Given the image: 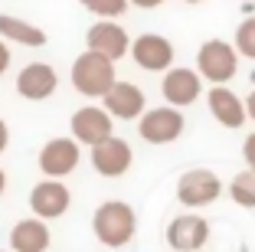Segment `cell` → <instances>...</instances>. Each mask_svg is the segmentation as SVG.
Listing matches in <instances>:
<instances>
[{"label": "cell", "mask_w": 255, "mask_h": 252, "mask_svg": "<svg viewBox=\"0 0 255 252\" xmlns=\"http://www.w3.org/2000/svg\"><path fill=\"white\" fill-rule=\"evenodd\" d=\"M92 230H95V239L102 246L121 249V246H128L134 239L137 216L125 200H105L95 210V216H92Z\"/></svg>", "instance_id": "1"}, {"label": "cell", "mask_w": 255, "mask_h": 252, "mask_svg": "<svg viewBox=\"0 0 255 252\" xmlns=\"http://www.w3.org/2000/svg\"><path fill=\"white\" fill-rule=\"evenodd\" d=\"M115 82H118L115 79V62L105 59L102 52L85 49L72 62V85H75V92H82L89 98H105Z\"/></svg>", "instance_id": "2"}, {"label": "cell", "mask_w": 255, "mask_h": 252, "mask_svg": "<svg viewBox=\"0 0 255 252\" xmlns=\"http://www.w3.org/2000/svg\"><path fill=\"white\" fill-rule=\"evenodd\" d=\"M196 72L213 85H226L239 72V49L226 39H206L196 52Z\"/></svg>", "instance_id": "3"}, {"label": "cell", "mask_w": 255, "mask_h": 252, "mask_svg": "<svg viewBox=\"0 0 255 252\" xmlns=\"http://www.w3.org/2000/svg\"><path fill=\"white\" fill-rule=\"evenodd\" d=\"M219 197H223V180L206 167H193V171L180 174V180H177V200L190 210L210 207Z\"/></svg>", "instance_id": "4"}, {"label": "cell", "mask_w": 255, "mask_h": 252, "mask_svg": "<svg viewBox=\"0 0 255 252\" xmlns=\"http://www.w3.org/2000/svg\"><path fill=\"white\" fill-rule=\"evenodd\" d=\"M183 128H187L183 111H177L173 105H160V108L144 111L137 131H141V138L147 144H170L183 134Z\"/></svg>", "instance_id": "5"}, {"label": "cell", "mask_w": 255, "mask_h": 252, "mask_svg": "<svg viewBox=\"0 0 255 252\" xmlns=\"http://www.w3.org/2000/svg\"><path fill=\"white\" fill-rule=\"evenodd\" d=\"M69 128H72L75 141L89 144V148H98V144H105L108 138H115L112 134V115H108L105 108H98V105L79 108L72 115V121H69Z\"/></svg>", "instance_id": "6"}, {"label": "cell", "mask_w": 255, "mask_h": 252, "mask_svg": "<svg viewBox=\"0 0 255 252\" xmlns=\"http://www.w3.org/2000/svg\"><path fill=\"white\" fill-rule=\"evenodd\" d=\"M79 157H82L79 154V141H72V138H53L39 151V171L49 180H62L79 167Z\"/></svg>", "instance_id": "7"}, {"label": "cell", "mask_w": 255, "mask_h": 252, "mask_svg": "<svg viewBox=\"0 0 255 252\" xmlns=\"http://www.w3.org/2000/svg\"><path fill=\"white\" fill-rule=\"evenodd\" d=\"M131 56L147 72H170L173 69V43L160 33H144L131 43Z\"/></svg>", "instance_id": "8"}, {"label": "cell", "mask_w": 255, "mask_h": 252, "mask_svg": "<svg viewBox=\"0 0 255 252\" xmlns=\"http://www.w3.org/2000/svg\"><path fill=\"white\" fill-rule=\"evenodd\" d=\"M167 243L177 252H203V246L210 243V223L203 216H173L167 226Z\"/></svg>", "instance_id": "9"}, {"label": "cell", "mask_w": 255, "mask_h": 252, "mask_svg": "<svg viewBox=\"0 0 255 252\" xmlns=\"http://www.w3.org/2000/svg\"><path fill=\"white\" fill-rule=\"evenodd\" d=\"M160 92H164L167 105H173V108H187V105H193L196 98H200L203 92V75L196 72V69H170V72H164V82H160Z\"/></svg>", "instance_id": "10"}, {"label": "cell", "mask_w": 255, "mask_h": 252, "mask_svg": "<svg viewBox=\"0 0 255 252\" xmlns=\"http://www.w3.org/2000/svg\"><path fill=\"white\" fill-rule=\"evenodd\" d=\"M69 203H72V193H69V187L62 184V180L46 177V180H39L30 193V207L39 220H59L69 210Z\"/></svg>", "instance_id": "11"}, {"label": "cell", "mask_w": 255, "mask_h": 252, "mask_svg": "<svg viewBox=\"0 0 255 252\" xmlns=\"http://www.w3.org/2000/svg\"><path fill=\"white\" fill-rule=\"evenodd\" d=\"M206 105H210L213 118L223 128H229V131H236V128H242L249 121L246 98H239L233 89H226V85H213L210 95H206Z\"/></svg>", "instance_id": "12"}, {"label": "cell", "mask_w": 255, "mask_h": 252, "mask_svg": "<svg viewBox=\"0 0 255 252\" xmlns=\"http://www.w3.org/2000/svg\"><path fill=\"white\" fill-rule=\"evenodd\" d=\"M105 111L112 115V118H121V121H134V118H141L144 111V92L137 89L134 82H115L112 85V92H108L105 98Z\"/></svg>", "instance_id": "13"}, {"label": "cell", "mask_w": 255, "mask_h": 252, "mask_svg": "<svg viewBox=\"0 0 255 252\" xmlns=\"http://www.w3.org/2000/svg\"><path fill=\"white\" fill-rule=\"evenodd\" d=\"M59 85L56 79V69L46 66V62H30V66H23L20 75H16V92L23 98H30V102H43L49 98Z\"/></svg>", "instance_id": "14"}, {"label": "cell", "mask_w": 255, "mask_h": 252, "mask_svg": "<svg viewBox=\"0 0 255 252\" xmlns=\"http://www.w3.org/2000/svg\"><path fill=\"white\" fill-rule=\"evenodd\" d=\"M134 154H131V144L121 141V138H108L105 144L92 148V167H95L102 177H121L128 174Z\"/></svg>", "instance_id": "15"}, {"label": "cell", "mask_w": 255, "mask_h": 252, "mask_svg": "<svg viewBox=\"0 0 255 252\" xmlns=\"http://www.w3.org/2000/svg\"><path fill=\"white\" fill-rule=\"evenodd\" d=\"M89 49L92 52H102L105 59H121L128 49H131V39H128V33L121 30L118 23L112 20H98L92 23V30H89Z\"/></svg>", "instance_id": "16"}, {"label": "cell", "mask_w": 255, "mask_h": 252, "mask_svg": "<svg viewBox=\"0 0 255 252\" xmlns=\"http://www.w3.org/2000/svg\"><path fill=\"white\" fill-rule=\"evenodd\" d=\"M10 249L13 252H46L49 249V226L39 216L20 220L10 230Z\"/></svg>", "instance_id": "17"}, {"label": "cell", "mask_w": 255, "mask_h": 252, "mask_svg": "<svg viewBox=\"0 0 255 252\" xmlns=\"http://www.w3.org/2000/svg\"><path fill=\"white\" fill-rule=\"evenodd\" d=\"M0 36L23 43V46H46V33L39 26H33L26 20H16V16H7V13H0Z\"/></svg>", "instance_id": "18"}, {"label": "cell", "mask_w": 255, "mask_h": 252, "mask_svg": "<svg viewBox=\"0 0 255 252\" xmlns=\"http://www.w3.org/2000/svg\"><path fill=\"white\" fill-rule=\"evenodd\" d=\"M229 197H233L236 207L242 210H255V171H242L233 177V184H229Z\"/></svg>", "instance_id": "19"}, {"label": "cell", "mask_w": 255, "mask_h": 252, "mask_svg": "<svg viewBox=\"0 0 255 252\" xmlns=\"http://www.w3.org/2000/svg\"><path fill=\"white\" fill-rule=\"evenodd\" d=\"M236 49L246 59H255V16H246L236 30Z\"/></svg>", "instance_id": "20"}, {"label": "cell", "mask_w": 255, "mask_h": 252, "mask_svg": "<svg viewBox=\"0 0 255 252\" xmlns=\"http://www.w3.org/2000/svg\"><path fill=\"white\" fill-rule=\"evenodd\" d=\"M85 10H92V13H98L102 20H115V16H121L128 10V3L131 0H79Z\"/></svg>", "instance_id": "21"}, {"label": "cell", "mask_w": 255, "mask_h": 252, "mask_svg": "<svg viewBox=\"0 0 255 252\" xmlns=\"http://www.w3.org/2000/svg\"><path fill=\"white\" fill-rule=\"evenodd\" d=\"M242 157H246V164H249V171H255V131L249 134L246 141H242Z\"/></svg>", "instance_id": "22"}, {"label": "cell", "mask_w": 255, "mask_h": 252, "mask_svg": "<svg viewBox=\"0 0 255 252\" xmlns=\"http://www.w3.org/2000/svg\"><path fill=\"white\" fill-rule=\"evenodd\" d=\"M7 66H10V49L3 46V39H0V75L7 72Z\"/></svg>", "instance_id": "23"}, {"label": "cell", "mask_w": 255, "mask_h": 252, "mask_svg": "<svg viewBox=\"0 0 255 252\" xmlns=\"http://www.w3.org/2000/svg\"><path fill=\"white\" fill-rule=\"evenodd\" d=\"M7 141H10V131H7V121L0 118V154L7 151Z\"/></svg>", "instance_id": "24"}, {"label": "cell", "mask_w": 255, "mask_h": 252, "mask_svg": "<svg viewBox=\"0 0 255 252\" xmlns=\"http://www.w3.org/2000/svg\"><path fill=\"white\" fill-rule=\"evenodd\" d=\"M134 7H144V10H154V7H160L164 0H131Z\"/></svg>", "instance_id": "25"}, {"label": "cell", "mask_w": 255, "mask_h": 252, "mask_svg": "<svg viewBox=\"0 0 255 252\" xmlns=\"http://www.w3.org/2000/svg\"><path fill=\"white\" fill-rule=\"evenodd\" d=\"M246 108H249V118L255 121V89L249 92V98H246Z\"/></svg>", "instance_id": "26"}, {"label": "cell", "mask_w": 255, "mask_h": 252, "mask_svg": "<svg viewBox=\"0 0 255 252\" xmlns=\"http://www.w3.org/2000/svg\"><path fill=\"white\" fill-rule=\"evenodd\" d=\"M7 190V174H3V167H0V193Z\"/></svg>", "instance_id": "27"}, {"label": "cell", "mask_w": 255, "mask_h": 252, "mask_svg": "<svg viewBox=\"0 0 255 252\" xmlns=\"http://www.w3.org/2000/svg\"><path fill=\"white\" fill-rule=\"evenodd\" d=\"M183 3H203V0H183Z\"/></svg>", "instance_id": "28"}]
</instances>
